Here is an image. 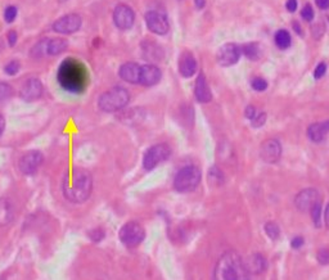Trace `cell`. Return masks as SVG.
Masks as SVG:
<instances>
[{"mask_svg":"<svg viewBox=\"0 0 329 280\" xmlns=\"http://www.w3.org/2000/svg\"><path fill=\"white\" fill-rule=\"evenodd\" d=\"M62 190L66 199L72 203H82L93 191V178L84 168H71L62 181Z\"/></svg>","mask_w":329,"mask_h":280,"instance_id":"obj_1","label":"cell"},{"mask_svg":"<svg viewBox=\"0 0 329 280\" xmlns=\"http://www.w3.org/2000/svg\"><path fill=\"white\" fill-rule=\"evenodd\" d=\"M212 280H251V274L239 253L226 251L216 261Z\"/></svg>","mask_w":329,"mask_h":280,"instance_id":"obj_2","label":"cell"},{"mask_svg":"<svg viewBox=\"0 0 329 280\" xmlns=\"http://www.w3.org/2000/svg\"><path fill=\"white\" fill-rule=\"evenodd\" d=\"M57 79L66 92L80 94L85 90L88 84V72L77 59L67 58L59 66Z\"/></svg>","mask_w":329,"mask_h":280,"instance_id":"obj_3","label":"cell"},{"mask_svg":"<svg viewBox=\"0 0 329 280\" xmlns=\"http://www.w3.org/2000/svg\"><path fill=\"white\" fill-rule=\"evenodd\" d=\"M130 100V94L122 86H115L103 93L98 99V106L103 112L113 113L123 110Z\"/></svg>","mask_w":329,"mask_h":280,"instance_id":"obj_4","label":"cell"},{"mask_svg":"<svg viewBox=\"0 0 329 280\" xmlns=\"http://www.w3.org/2000/svg\"><path fill=\"white\" fill-rule=\"evenodd\" d=\"M202 180V172L195 166H185L178 171L174 178L175 190L180 193H188L198 188L199 183Z\"/></svg>","mask_w":329,"mask_h":280,"instance_id":"obj_5","label":"cell"},{"mask_svg":"<svg viewBox=\"0 0 329 280\" xmlns=\"http://www.w3.org/2000/svg\"><path fill=\"white\" fill-rule=\"evenodd\" d=\"M171 154V148L167 144L160 143L148 148L143 157V167L147 171L156 168L158 164H161L164 161L167 160Z\"/></svg>","mask_w":329,"mask_h":280,"instance_id":"obj_6","label":"cell"},{"mask_svg":"<svg viewBox=\"0 0 329 280\" xmlns=\"http://www.w3.org/2000/svg\"><path fill=\"white\" fill-rule=\"evenodd\" d=\"M120 240L126 247H138L145 238V232L144 228L137 221H129L121 228L120 230Z\"/></svg>","mask_w":329,"mask_h":280,"instance_id":"obj_7","label":"cell"},{"mask_svg":"<svg viewBox=\"0 0 329 280\" xmlns=\"http://www.w3.org/2000/svg\"><path fill=\"white\" fill-rule=\"evenodd\" d=\"M82 24V18L80 14L77 13H69L65 14L59 17L58 20L55 21L51 28L53 31H55L57 34L62 35H71L75 34L80 30Z\"/></svg>","mask_w":329,"mask_h":280,"instance_id":"obj_8","label":"cell"},{"mask_svg":"<svg viewBox=\"0 0 329 280\" xmlns=\"http://www.w3.org/2000/svg\"><path fill=\"white\" fill-rule=\"evenodd\" d=\"M113 23L116 24L117 28L125 31L129 30L134 26V22H135V13L134 10L131 9V7H129L127 4H118L116 5V8L113 9Z\"/></svg>","mask_w":329,"mask_h":280,"instance_id":"obj_9","label":"cell"},{"mask_svg":"<svg viewBox=\"0 0 329 280\" xmlns=\"http://www.w3.org/2000/svg\"><path fill=\"white\" fill-rule=\"evenodd\" d=\"M145 24L148 30L156 35H166L170 30L167 17L161 12L157 10H149L145 13Z\"/></svg>","mask_w":329,"mask_h":280,"instance_id":"obj_10","label":"cell"},{"mask_svg":"<svg viewBox=\"0 0 329 280\" xmlns=\"http://www.w3.org/2000/svg\"><path fill=\"white\" fill-rule=\"evenodd\" d=\"M240 54H242V49L238 45L229 43V44L223 45L221 48L217 50L216 54V61L220 66L223 67H229V66L235 65L236 62L239 61Z\"/></svg>","mask_w":329,"mask_h":280,"instance_id":"obj_11","label":"cell"},{"mask_svg":"<svg viewBox=\"0 0 329 280\" xmlns=\"http://www.w3.org/2000/svg\"><path fill=\"white\" fill-rule=\"evenodd\" d=\"M43 153L39 150H30L24 154L20 160V170L24 175H34L38 172L39 167L43 164Z\"/></svg>","mask_w":329,"mask_h":280,"instance_id":"obj_12","label":"cell"},{"mask_svg":"<svg viewBox=\"0 0 329 280\" xmlns=\"http://www.w3.org/2000/svg\"><path fill=\"white\" fill-rule=\"evenodd\" d=\"M43 92H44L43 82L36 77H31V79L26 80L24 85L21 86L20 95L26 102H34L43 95Z\"/></svg>","mask_w":329,"mask_h":280,"instance_id":"obj_13","label":"cell"},{"mask_svg":"<svg viewBox=\"0 0 329 280\" xmlns=\"http://www.w3.org/2000/svg\"><path fill=\"white\" fill-rule=\"evenodd\" d=\"M260 156L266 163H277L282 157V144L277 139H267L261 144Z\"/></svg>","mask_w":329,"mask_h":280,"instance_id":"obj_14","label":"cell"},{"mask_svg":"<svg viewBox=\"0 0 329 280\" xmlns=\"http://www.w3.org/2000/svg\"><path fill=\"white\" fill-rule=\"evenodd\" d=\"M318 201H320L318 190L314 188H306L296 195L295 205L300 211L310 212L312 206L315 205Z\"/></svg>","mask_w":329,"mask_h":280,"instance_id":"obj_15","label":"cell"},{"mask_svg":"<svg viewBox=\"0 0 329 280\" xmlns=\"http://www.w3.org/2000/svg\"><path fill=\"white\" fill-rule=\"evenodd\" d=\"M162 77L161 70L156 65H144L141 66V76H139V84L143 86L157 85Z\"/></svg>","mask_w":329,"mask_h":280,"instance_id":"obj_16","label":"cell"},{"mask_svg":"<svg viewBox=\"0 0 329 280\" xmlns=\"http://www.w3.org/2000/svg\"><path fill=\"white\" fill-rule=\"evenodd\" d=\"M194 96L199 103H209L212 99V93H211L209 82H207V79L202 72L195 79Z\"/></svg>","mask_w":329,"mask_h":280,"instance_id":"obj_17","label":"cell"},{"mask_svg":"<svg viewBox=\"0 0 329 280\" xmlns=\"http://www.w3.org/2000/svg\"><path fill=\"white\" fill-rule=\"evenodd\" d=\"M118 76L123 81L129 84H139V76H141V66L135 62H126L121 65L118 70Z\"/></svg>","mask_w":329,"mask_h":280,"instance_id":"obj_18","label":"cell"},{"mask_svg":"<svg viewBox=\"0 0 329 280\" xmlns=\"http://www.w3.org/2000/svg\"><path fill=\"white\" fill-rule=\"evenodd\" d=\"M246 262L247 270L250 271V274L252 275H261V274H264L267 269V261L261 253H252Z\"/></svg>","mask_w":329,"mask_h":280,"instance_id":"obj_19","label":"cell"},{"mask_svg":"<svg viewBox=\"0 0 329 280\" xmlns=\"http://www.w3.org/2000/svg\"><path fill=\"white\" fill-rule=\"evenodd\" d=\"M329 134V120L323 121V122L311 123L307 129L308 139L312 140L314 143H320L326 139Z\"/></svg>","mask_w":329,"mask_h":280,"instance_id":"obj_20","label":"cell"},{"mask_svg":"<svg viewBox=\"0 0 329 280\" xmlns=\"http://www.w3.org/2000/svg\"><path fill=\"white\" fill-rule=\"evenodd\" d=\"M197 71V61L190 53H184L179 59V72L185 79L192 77Z\"/></svg>","mask_w":329,"mask_h":280,"instance_id":"obj_21","label":"cell"},{"mask_svg":"<svg viewBox=\"0 0 329 280\" xmlns=\"http://www.w3.org/2000/svg\"><path fill=\"white\" fill-rule=\"evenodd\" d=\"M67 47H69V43L65 39H49L48 45H47V55H53L54 57V55L62 54L67 49Z\"/></svg>","mask_w":329,"mask_h":280,"instance_id":"obj_22","label":"cell"},{"mask_svg":"<svg viewBox=\"0 0 329 280\" xmlns=\"http://www.w3.org/2000/svg\"><path fill=\"white\" fill-rule=\"evenodd\" d=\"M13 220V207L7 198H0V226L8 225Z\"/></svg>","mask_w":329,"mask_h":280,"instance_id":"obj_23","label":"cell"},{"mask_svg":"<svg viewBox=\"0 0 329 280\" xmlns=\"http://www.w3.org/2000/svg\"><path fill=\"white\" fill-rule=\"evenodd\" d=\"M143 54L149 61H161L164 57L162 49L153 43H145V45H143Z\"/></svg>","mask_w":329,"mask_h":280,"instance_id":"obj_24","label":"cell"},{"mask_svg":"<svg viewBox=\"0 0 329 280\" xmlns=\"http://www.w3.org/2000/svg\"><path fill=\"white\" fill-rule=\"evenodd\" d=\"M292 39L291 35L288 32L287 30H279L277 31V34H275V44H277L278 48L281 49H287L291 47Z\"/></svg>","mask_w":329,"mask_h":280,"instance_id":"obj_25","label":"cell"},{"mask_svg":"<svg viewBox=\"0 0 329 280\" xmlns=\"http://www.w3.org/2000/svg\"><path fill=\"white\" fill-rule=\"evenodd\" d=\"M49 39H41L36 44L34 45V48L31 49L30 55L35 59L43 58L44 55H47V45H48Z\"/></svg>","mask_w":329,"mask_h":280,"instance_id":"obj_26","label":"cell"},{"mask_svg":"<svg viewBox=\"0 0 329 280\" xmlns=\"http://www.w3.org/2000/svg\"><path fill=\"white\" fill-rule=\"evenodd\" d=\"M242 53L251 61H256L260 58V47L256 43H248L242 48Z\"/></svg>","mask_w":329,"mask_h":280,"instance_id":"obj_27","label":"cell"},{"mask_svg":"<svg viewBox=\"0 0 329 280\" xmlns=\"http://www.w3.org/2000/svg\"><path fill=\"white\" fill-rule=\"evenodd\" d=\"M310 215H311L312 222H314V225L316 228L322 225L323 221V206H322V201H318L315 205L312 206L311 210H310Z\"/></svg>","mask_w":329,"mask_h":280,"instance_id":"obj_28","label":"cell"},{"mask_svg":"<svg viewBox=\"0 0 329 280\" xmlns=\"http://www.w3.org/2000/svg\"><path fill=\"white\" fill-rule=\"evenodd\" d=\"M209 180L210 184L213 185V187H220L221 184H224V180H225V179H224L223 171L220 170L219 167L213 166L209 172Z\"/></svg>","mask_w":329,"mask_h":280,"instance_id":"obj_29","label":"cell"},{"mask_svg":"<svg viewBox=\"0 0 329 280\" xmlns=\"http://www.w3.org/2000/svg\"><path fill=\"white\" fill-rule=\"evenodd\" d=\"M264 232L271 240H277L281 236V229L279 225L274 221H267L264 225Z\"/></svg>","mask_w":329,"mask_h":280,"instance_id":"obj_30","label":"cell"},{"mask_svg":"<svg viewBox=\"0 0 329 280\" xmlns=\"http://www.w3.org/2000/svg\"><path fill=\"white\" fill-rule=\"evenodd\" d=\"M13 95V88L8 82L0 81V102L9 99Z\"/></svg>","mask_w":329,"mask_h":280,"instance_id":"obj_31","label":"cell"},{"mask_svg":"<svg viewBox=\"0 0 329 280\" xmlns=\"http://www.w3.org/2000/svg\"><path fill=\"white\" fill-rule=\"evenodd\" d=\"M20 69H21L20 62H18L17 59H13V61L8 62L7 65L4 66V72H5L8 76H14L17 75Z\"/></svg>","mask_w":329,"mask_h":280,"instance_id":"obj_32","label":"cell"},{"mask_svg":"<svg viewBox=\"0 0 329 280\" xmlns=\"http://www.w3.org/2000/svg\"><path fill=\"white\" fill-rule=\"evenodd\" d=\"M17 14L18 9L16 5H8V7L5 8V10H4V20H5L7 23H12V22H14V20L17 18Z\"/></svg>","mask_w":329,"mask_h":280,"instance_id":"obj_33","label":"cell"},{"mask_svg":"<svg viewBox=\"0 0 329 280\" xmlns=\"http://www.w3.org/2000/svg\"><path fill=\"white\" fill-rule=\"evenodd\" d=\"M267 120V115L265 112H257L256 116L251 120V123L255 129H258V127H262L265 125Z\"/></svg>","mask_w":329,"mask_h":280,"instance_id":"obj_34","label":"cell"},{"mask_svg":"<svg viewBox=\"0 0 329 280\" xmlns=\"http://www.w3.org/2000/svg\"><path fill=\"white\" fill-rule=\"evenodd\" d=\"M251 85H252V89L256 90V92H264V90L267 89V81L262 77H256V79L252 80L251 82Z\"/></svg>","mask_w":329,"mask_h":280,"instance_id":"obj_35","label":"cell"},{"mask_svg":"<svg viewBox=\"0 0 329 280\" xmlns=\"http://www.w3.org/2000/svg\"><path fill=\"white\" fill-rule=\"evenodd\" d=\"M316 260L322 265H329V248H322L316 253Z\"/></svg>","mask_w":329,"mask_h":280,"instance_id":"obj_36","label":"cell"},{"mask_svg":"<svg viewBox=\"0 0 329 280\" xmlns=\"http://www.w3.org/2000/svg\"><path fill=\"white\" fill-rule=\"evenodd\" d=\"M314 16H315V12H314L312 7L310 4H306L305 7L302 8L301 10V17L305 21H308V22H310V21H312Z\"/></svg>","mask_w":329,"mask_h":280,"instance_id":"obj_37","label":"cell"},{"mask_svg":"<svg viewBox=\"0 0 329 280\" xmlns=\"http://www.w3.org/2000/svg\"><path fill=\"white\" fill-rule=\"evenodd\" d=\"M326 72H327L326 63H319V65L315 67V71H314V77H315L316 80L322 79L323 76L326 75Z\"/></svg>","mask_w":329,"mask_h":280,"instance_id":"obj_38","label":"cell"},{"mask_svg":"<svg viewBox=\"0 0 329 280\" xmlns=\"http://www.w3.org/2000/svg\"><path fill=\"white\" fill-rule=\"evenodd\" d=\"M7 41H8V45H9L10 48H13L14 45L17 44V41H18V34H17V32H16L14 30L8 31Z\"/></svg>","mask_w":329,"mask_h":280,"instance_id":"obj_39","label":"cell"},{"mask_svg":"<svg viewBox=\"0 0 329 280\" xmlns=\"http://www.w3.org/2000/svg\"><path fill=\"white\" fill-rule=\"evenodd\" d=\"M103 238H104V232L102 229H99V228L98 229H93L90 232V239L94 240V242H99Z\"/></svg>","mask_w":329,"mask_h":280,"instance_id":"obj_40","label":"cell"},{"mask_svg":"<svg viewBox=\"0 0 329 280\" xmlns=\"http://www.w3.org/2000/svg\"><path fill=\"white\" fill-rule=\"evenodd\" d=\"M304 244H305V239H304V236L301 235L295 236V238L291 240V247L293 250H300V248L304 247Z\"/></svg>","mask_w":329,"mask_h":280,"instance_id":"obj_41","label":"cell"},{"mask_svg":"<svg viewBox=\"0 0 329 280\" xmlns=\"http://www.w3.org/2000/svg\"><path fill=\"white\" fill-rule=\"evenodd\" d=\"M257 112H258V111H257L254 106H247L246 110H244V116H246V118H248V120L251 121L255 116H256Z\"/></svg>","mask_w":329,"mask_h":280,"instance_id":"obj_42","label":"cell"},{"mask_svg":"<svg viewBox=\"0 0 329 280\" xmlns=\"http://www.w3.org/2000/svg\"><path fill=\"white\" fill-rule=\"evenodd\" d=\"M285 8L291 13L296 12V9H297V0H288L287 4H285Z\"/></svg>","mask_w":329,"mask_h":280,"instance_id":"obj_43","label":"cell"},{"mask_svg":"<svg viewBox=\"0 0 329 280\" xmlns=\"http://www.w3.org/2000/svg\"><path fill=\"white\" fill-rule=\"evenodd\" d=\"M323 220H324V224H326L327 228H329V203L327 205L326 210L323 211Z\"/></svg>","mask_w":329,"mask_h":280,"instance_id":"obj_44","label":"cell"},{"mask_svg":"<svg viewBox=\"0 0 329 280\" xmlns=\"http://www.w3.org/2000/svg\"><path fill=\"white\" fill-rule=\"evenodd\" d=\"M315 3L320 9H328L329 8V0H315Z\"/></svg>","mask_w":329,"mask_h":280,"instance_id":"obj_45","label":"cell"},{"mask_svg":"<svg viewBox=\"0 0 329 280\" xmlns=\"http://www.w3.org/2000/svg\"><path fill=\"white\" fill-rule=\"evenodd\" d=\"M4 129H5V118H4L3 115L0 113V137L3 135Z\"/></svg>","mask_w":329,"mask_h":280,"instance_id":"obj_46","label":"cell"},{"mask_svg":"<svg viewBox=\"0 0 329 280\" xmlns=\"http://www.w3.org/2000/svg\"><path fill=\"white\" fill-rule=\"evenodd\" d=\"M194 5L198 8V9H202V8L206 5V0H194Z\"/></svg>","mask_w":329,"mask_h":280,"instance_id":"obj_47","label":"cell"},{"mask_svg":"<svg viewBox=\"0 0 329 280\" xmlns=\"http://www.w3.org/2000/svg\"><path fill=\"white\" fill-rule=\"evenodd\" d=\"M293 28H295V31L297 32V34L302 35V30H301V26H300V23H297V22H293Z\"/></svg>","mask_w":329,"mask_h":280,"instance_id":"obj_48","label":"cell"}]
</instances>
